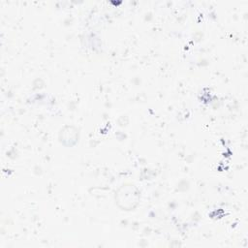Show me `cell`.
<instances>
[{
  "instance_id": "obj_1",
  "label": "cell",
  "mask_w": 248,
  "mask_h": 248,
  "mask_svg": "<svg viewBox=\"0 0 248 248\" xmlns=\"http://www.w3.org/2000/svg\"><path fill=\"white\" fill-rule=\"evenodd\" d=\"M140 194L139 189L132 184L120 186L115 193V202L123 210H133L139 204Z\"/></svg>"
}]
</instances>
